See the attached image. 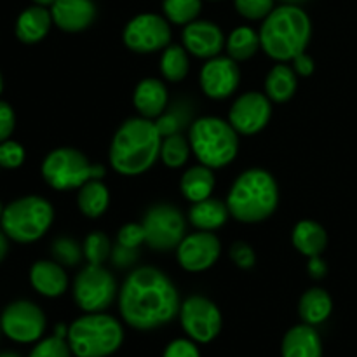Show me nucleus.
Segmentation results:
<instances>
[{"label": "nucleus", "instance_id": "nucleus-1", "mask_svg": "<svg viewBox=\"0 0 357 357\" xmlns=\"http://www.w3.org/2000/svg\"><path fill=\"white\" fill-rule=\"evenodd\" d=\"M180 295L173 281L155 267H139L119 291V310L135 330H157L180 314Z\"/></svg>", "mask_w": 357, "mask_h": 357}, {"label": "nucleus", "instance_id": "nucleus-2", "mask_svg": "<svg viewBox=\"0 0 357 357\" xmlns=\"http://www.w3.org/2000/svg\"><path fill=\"white\" fill-rule=\"evenodd\" d=\"M160 136L155 122L145 117L126 121L110 145V164L122 176L146 173L160 155Z\"/></svg>", "mask_w": 357, "mask_h": 357}, {"label": "nucleus", "instance_id": "nucleus-3", "mask_svg": "<svg viewBox=\"0 0 357 357\" xmlns=\"http://www.w3.org/2000/svg\"><path fill=\"white\" fill-rule=\"evenodd\" d=\"M312 37V23L300 6L282 3L264 20L260 28L261 49L279 63H288L305 52Z\"/></svg>", "mask_w": 357, "mask_h": 357}, {"label": "nucleus", "instance_id": "nucleus-4", "mask_svg": "<svg viewBox=\"0 0 357 357\" xmlns=\"http://www.w3.org/2000/svg\"><path fill=\"white\" fill-rule=\"evenodd\" d=\"M230 216L241 223H260L271 218L279 206L275 178L265 169H248L239 174L227 195Z\"/></svg>", "mask_w": 357, "mask_h": 357}, {"label": "nucleus", "instance_id": "nucleus-5", "mask_svg": "<svg viewBox=\"0 0 357 357\" xmlns=\"http://www.w3.org/2000/svg\"><path fill=\"white\" fill-rule=\"evenodd\" d=\"M188 142L199 162L211 169L229 166L239 152V132L220 117L195 119Z\"/></svg>", "mask_w": 357, "mask_h": 357}, {"label": "nucleus", "instance_id": "nucleus-6", "mask_svg": "<svg viewBox=\"0 0 357 357\" xmlns=\"http://www.w3.org/2000/svg\"><path fill=\"white\" fill-rule=\"evenodd\" d=\"M68 344L77 357H107L124 340V330L115 317L103 312H87L68 328Z\"/></svg>", "mask_w": 357, "mask_h": 357}, {"label": "nucleus", "instance_id": "nucleus-7", "mask_svg": "<svg viewBox=\"0 0 357 357\" xmlns=\"http://www.w3.org/2000/svg\"><path fill=\"white\" fill-rule=\"evenodd\" d=\"M54 220L51 202L38 195H26L3 208L0 225L9 239L30 244L47 234Z\"/></svg>", "mask_w": 357, "mask_h": 357}, {"label": "nucleus", "instance_id": "nucleus-8", "mask_svg": "<svg viewBox=\"0 0 357 357\" xmlns=\"http://www.w3.org/2000/svg\"><path fill=\"white\" fill-rule=\"evenodd\" d=\"M107 169L101 164H91L82 152L75 149H56L42 162V176L54 190H73L91 180H101Z\"/></svg>", "mask_w": 357, "mask_h": 357}, {"label": "nucleus", "instance_id": "nucleus-9", "mask_svg": "<svg viewBox=\"0 0 357 357\" xmlns=\"http://www.w3.org/2000/svg\"><path fill=\"white\" fill-rule=\"evenodd\" d=\"M117 296V282L103 265L87 264L73 282V300L84 312H103Z\"/></svg>", "mask_w": 357, "mask_h": 357}, {"label": "nucleus", "instance_id": "nucleus-10", "mask_svg": "<svg viewBox=\"0 0 357 357\" xmlns=\"http://www.w3.org/2000/svg\"><path fill=\"white\" fill-rule=\"evenodd\" d=\"M145 244L155 251L176 250L185 237V218L171 204H155L145 213L142 222Z\"/></svg>", "mask_w": 357, "mask_h": 357}, {"label": "nucleus", "instance_id": "nucleus-11", "mask_svg": "<svg viewBox=\"0 0 357 357\" xmlns=\"http://www.w3.org/2000/svg\"><path fill=\"white\" fill-rule=\"evenodd\" d=\"M122 38L126 47L139 54L164 51L171 44L169 21L160 14H138L126 24Z\"/></svg>", "mask_w": 357, "mask_h": 357}, {"label": "nucleus", "instance_id": "nucleus-12", "mask_svg": "<svg viewBox=\"0 0 357 357\" xmlns=\"http://www.w3.org/2000/svg\"><path fill=\"white\" fill-rule=\"evenodd\" d=\"M180 321L185 333L199 344L215 340L223 326L222 312L209 298L194 295L180 307Z\"/></svg>", "mask_w": 357, "mask_h": 357}, {"label": "nucleus", "instance_id": "nucleus-13", "mask_svg": "<svg viewBox=\"0 0 357 357\" xmlns=\"http://www.w3.org/2000/svg\"><path fill=\"white\" fill-rule=\"evenodd\" d=\"M0 328L7 338L17 344L37 342L45 331V316L38 305L28 300H16L3 309Z\"/></svg>", "mask_w": 357, "mask_h": 357}, {"label": "nucleus", "instance_id": "nucleus-14", "mask_svg": "<svg viewBox=\"0 0 357 357\" xmlns=\"http://www.w3.org/2000/svg\"><path fill=\"white\" fill-rule=\"evenodd\" d=\"M272 117V103L267 94L251 91L234 101L229 112V122L239 135L253 136L267 128Z\"/></svg>", "mask_w": 357, "mask_h": 357}, {"label": "nucleus", "instance_id": "nucleus-15", "mask_svg": "<svg viewBox=\"0 0 357 357\" xmlns=\"http://www.w3.org/2000/svg\"><path fill=\"white\" fill-rule=\"evenodd\" d=\"M222 253L220 239L213 232L197 230L195 234L185 236L176 248V258L181 268L187 272H204L218 261Z\"/></svg>", "mask_w": 357, "mask_h": 357}, {"label": "nucleus", "instance_id": "nucleus-16", "mask_svg": "<svg viewBox=\"0 0 357 357\" xmlns=\"http://www.w3.org/2000/svg\"><path fill=\"white\" fill-rule=\"evenodd\" d=\"M202 93L211 100H227L237 91L241 72L236 59L230 56H215L208 59L199 75Z\"/></svg>", "mask_w": 357, "mask_h": 357}, {"label": "nucleus", "instance_id": "nucleus-17", "mask_svg": "<svg viewBox=\"0 0 357 357\" xmlns=\"http://www.w3.org/2000/svg\"><path fill=\"white\" fill-rule=\"evenodd\" d=\"M225 35L213 21L195 20L183 30V47L195 58L211 59L225 47Z\"/></svg>", "mask_w": 357, "mask_h": 357}, {"label": "nucleus", "instance_id": "nucleus-18", "mask_svg": "<svg viewBox=\"0 0 357 357\" xmlns=\"http://www.w3.org/2000/svg\"><path fill=\"white\" fill-rule=\"evenodd\" d=\"M49 10L52 23L68 33H77L89 28L98 14L93 0H56Z\"/></svg>", "mask_w": 357, "mask_h": 357}, {"label": "nucleus", "instance_id": "nucleus-19", "mask_svg": "<svg viewBox=\"0 0 357 357\" xmlns=\"http://www.w3.org/2000/svg\"><path fill=\"white\" fill-rule=\"evenodd\" d=\"M30 282L38 295L56 298L68 288V275L56 260H38L30 268Z\"/></svg>", "mask_w": 357, "mask_h": 357}, {"label": "nucleus", "instance_id": "nucleus-20", "mask_svg": "<svg viewBox=\"0 0 357 357\" xmlns=\"http://www.w3.org/2000/svg\"><path fill=\"white\" fill-rule=\"evenodd\" d=\"M132 103L142 117L153 121L167 108L166 84L159 79H143L136 86Z\"/></svg>", "mask_w": 357, "mask_h": 357}, {"label": "nucleus", "instance_id": "nucleus-21", "mask_svg": "<svg viewBox=\"0 0 357 357\" xmlns=\"http://www.w3.org/2000/svg\"><path fill=\"white\" fill-rule=\"evenodd\" d=\"M51 26L52 16L47 7H26L16 20V37L23 44H37L47 37Z\"/></svg>", "mask_w": 357, "mask_h": 357}, {"label": "nucleus", "instance_id": "nucleus-22", "mask_svg": "<svg viewBox=\"0 0 357 357\" xmlns=\"http://www.w3.org/2000/svg\"><path fill=\"white\" fill-rule=\"evenodd\" d=\"M282 357H323L319 333L305 323L291 328L282 338Z\"/></svg>", "mask_w": 357, "mask_h": 357}, {"label": "nucleus", "instance_id": "nucleus-23", "mask_svg": "<svg viewBox=\"0 0 357 357\" xmlns=\"http://www.w3.org/2000/svg\"><path fill=\"white\" fill-rule=\"evenodd\" d=\"M230 211L227 202L218 201V199H204L201 202H194L188 211V220L197 230H206V232H215L222 229L229 220Z\"/></svg>", "mask_w": 357, "mask_h": 357}, {"label": "nucleus", "instance_id": "nucleus-24", "mask_svg": "<svg viewBox=\"0 0 357 357\" xmlns=\"http://www.w3.org/2000/svg\"><path fill=\"white\" fill-rule=\"evenodd\" d=\"M293 246L302 253L303 257L312 258L321 257L328 244V234L323 227L314 220H302L295 225L291 234Z\"/></svg>", "mask_w": 357, "mask_h": 357}, {"label": "nucleus", "instance_id": "nucleus-25", "mask_svg": "<svg viewBox=\"0 0 357 357\" xmlns=\"http://www.w3.org/2000/svg\"><path fill=\"white\" fill-rule=\"evenodd\" d=\"M215 174H213L211 167L204 166V164H199V166H192L190 169L185 171V174L181 176L180 188L181 194L185 195L187 201L201 202L204 199L211 197L213 190H215Z\"/></svg>", "mask_w": 357, "mask_h": 357}, {"label": "nucleus", "instance_id": "nucleus-26", "mask_svg": "<svg viewBox=\"0 0 357 357\" xmlns=\"http://www.w3.org/2000/svg\"><path fill=\"white\" fill-rule=\"evenodd\" d=\"M300 317L305 324L317 326L323 324L333 312V300L330 293L323 288H312L305 291L298 303Z\"/></svg>", "mask_w": 357, "mask_h": 357}, {"label": "nucleus", "instance_id": "nucleus-27", "mask_svg": "<svg viewBox=\"0 0 357 357\" xmlns=\"http://www.w3.org/2000/svg\"><path fill=\"white\" fill-rule=\"evenodd\" d=\"M296 86L298 80L295 70L286 63H278L265 80V94L274 103H286L295 96Z\"/></svg>", "mask_w": 357, "mask_h": 357}, {"label": "nucleus", "instance_id": "nucleus-28", "mask_svg": "<svg viewBox=\"0 0 357 357\" xmlns=\"http://www.w3.org/2000/svg\"><path fill=\"white\" fill-rule=\"evenodd\" d=\"M110 204V192L101 180H91L79 188L77 206L87 218H100Z\"/></svg>", "mask_w": 357, "mask_h": 357}, {"label": "nucleus", "instance_id": "nucleus-29", "mask_svg": "<svg viewBox=\"0 0 357 357\" xmlns=\"http://www.w3.org/2000/svg\"><path fill=\"white\" fill-rule=\"evenodd\" d=\"M192 117H194V105L185 100V98H181V100L174 101L169 108H166L155 119V126L159 129L160 136L166 138V136L171 135H180L190 124Z\"/></svg>", "mask_w": 357, "mask_h": 357}, {"label": "nucleus", "instance_id": "nucleus-30", "mask_svg": "<svg viewBox=\"0 0 357 357\" xmlns=\"http://www.w3.org/2000/svg\"><path fill=\"white\" fill-rule=\"evenodd\" d=\"M227 52L236 61H246V59L253 58L261 47L260 33L250 26H239L236 30L230 31L225 42Z\"/></svg>", "mask_w": 357, "mask_h": 357}, {"label": "nucleus", "instance_id": "nucleus-31", "mask_svg": "<svg viewBox=\"0 0 357 357\" xmlns=\"http://www.w3.org/2000/svg\"><path fill=\"white\" fill-rule=\"evenodd\" d=\"M190 61L188 51L181 45H167L160 56V73L167 82H181L187 77Z\"/></svg>", "mask_w": 357, "mask_h": 357}, {"label": "nucleus", "instance_id": "nucleus-32", "mask_svg": "<svg viewBox=\"0 0 357 357\" xmlns=\"http://www.w3.org/2000/svg\"><path fill=\"white\" fill-rule=\"evenodd\" d=\"M192 146L188 139H185L183 136L180 135H171L162 138V143H160V155L159 159L166 164L171 169H178V167L185 166L190 157Z\"/></svg>", "mask_w": 357, "mask_h": 357}, {"label": "nucleus", "instance_id": "nucleus-33", "mask_svg": "<svg viewBox=\"0 0 357 357\" xmlns=\"http://www.w3.org/2000/svg\"><path fill=\"white\" fill-rule=\"evenodd\" d=\"M202 0H162V13L169 23L183 24L195 21L201 14Z\"/></svg>", "mask_w": 357, "mask_h": 357}, {"label": "nucleus", "instance_id": "nucleus-34", "mask_svg": "<svg viewBox=\"0 0 357 357\" xmlns=\"http://www.w3.org/2000/svg\"><path fill=\"white\" fill-rule=\"evenodd\" d=\"M84 258L87 260V264L93 265H103L108 260V257H112V243L108 239L107 234L103 232H91L89 236L84 241Z\"/></svg>", "mask_w": 357, "mask_h": 357}, {"label": "nucleus", "instance_id": "nucleus-35", "mask_svg": "<svg viewBox=\"0 0 357 357\" xmlns=\"http://www.w3.org/2000/svg\"><path fill=\"white\" fill-rule=\"evenodd\" d=\"M51 253L52 258L58 264L66 265V267H73V265H77L82 260L84 248L75 239H72V237H58L52 243Z\"/></svg>", "mask_w": 357, "mask_h": 357}, {"label": "nucleus", "instance_id": "nucleus-36", "mask_svg": "<svg viewBox=\"0 0 357 357\" xmlns=\"http://www.w3.org/2000/svg\"><path fill=\"white\" fill-rule=\"evenodd\" d=\"M275 0H234L236 10L250 21H261L275 9Z\"/></svg>", "mask_w": 357, "mask_h": 357}, {"label": "nucleus", "instance_id": "nucleus-37", "mask_svg": "<svg viewBox=\"0 0 357 357\" xmlns=\"http://www.w3.org/2000/svg\"><path fill=\"white\" fill-rule=\"evenodd\" d=\"M28 357H72V349L65 338L54 335L38 342Z\"/></svg>", "mask_w": 357, "mask_h": 357}, {"label": "nucleus", "instance_id": "nucleus-38", "mask_svg": "<svg viewBox=\"0 0 357 357\" xmlns=\"http://www.w3.org/2000/svg\"><path fill=\"white\" fill-rule=\"evenodd\" d=\"M24 157H26V152L21 143L14 142V139H6L0 143V167L17 169L23 166Z\"/></svg>", "mask_w": 357, "mask_h": 357}, {"label": "nucleus", "instance_id": "nucleus-39", "mask_svg": "<svg viewBox=\"0 0 357 357\" xmlns=\"http://www.w3.org/2000/svg\"><path fill=\"white\" fill-rule=\"evenodd\" d=\"M117 244L139 250V246L145 244V229L142 223H126L124 227H121L117 234Z\"/></svg>", "mask_w": 357, "mask_h": 357}, {"label": "nucleus", "instance_id": "nucleus-40", "mask_svg": "<svg viewBox=\"0 0 357 357\" xmlns=\"http://www.w3.org/2000/svg\"><path fill=\"white\" fill-rule=\"evenodd\" d=\"M230 258H232L234 264L239 268H251L257 264V255H255L253 248L248 243H234L230 248Z\"/></svg>", "mask_w": 357, "mask_h": 357}, {"label": "nucleus", "instance_id": "nucleus-41", "mask_svg": "<svg viewBox=\"0 0 357 357\" xmlns=\"http://www.w3.org/2000/svg\"><path fill=\"white\" fill-rule=\"evenodd\" d=\"M164 357H201V354H199V349L194 344V340L178 338L167 345L166 351H164Z\"/></svg>", "mask_w": 357, "mask_h": 357}, {"label": "nucleus", "instance_id": "nucleus-42", "mask_svg": "<svg viewBox=\"0 0 357 357\" xmlns=\"http://www.w3.org/2000/svg\"><path fill=\"white\" fill-rule=\"evenodd\" d=\"M14 126H16V115L13 107L6 101H0V143L10 138Z\"/></svg>", "mask_w": 357, "mask_h": 357}, {"label": "nucleus", "instance_id": "nucleus-43", "mask_svg": "<svg viewBox=\"0 0 357 357\" xmlns=\"http://www.w3.org/2000/svg\"><path fill=\"white\" fill-rule=\"evenodd\" d=\"M138 257L139 251L136 248H126L121 246V244H115L114 250H112V260H114L115 267L119 268H128L131 265H135Z\"/></svg>", "mask_w": 357, "mask_h": 357}, {"label": "nucleus", "instance_id": "nucleus-44", "mask_svg": "<svg viewBox=\"0 0 357 357\" xmlns=\"http://www.w3.org/2000/svg\"><path fill=\"white\" fill-rule=\"evenodd\" d=\"M291 63H293L291 68L295 70L296 75L300 77H310L314 73V68H316L314 59L310 58L307 52H302V54H298L296 58H293Z\"/></svg>", "mask_w": 357, "mask_h": 357}, {"label": "nucleus", "instance_id": "nucleus-45", "mask_svg": "<svg viewBox=\"0 0 357 357\" xmlns=\"http://www.w3.org/2000/svg\"><path fill=\"white\" fill-rule=\"evenodd\" d=\"M307 271H309V274L312 275L314 279H323L324 275L328 274V265L321 257H312V258H309Z\"/></svg>", "mask_w": 357, "mask_h": 357}, {"label": "nucleus", "instance_id": "nucleus-46", "mask_svg": "<svg viewBox=\"0 0 357 357\" xmlns=\"http://www.w3.org/2000/svg\"><path fill=\"white\" fill-rule=\"evenodd\" d=\"M9 237L6 236L3 230H0V264L3 261V258L7 257V251H9Z\"/></svg>", "mask_w": 357, "mask_h": 357}, {"label": "nucleus", "instance_id": "nucleus-47", "mask_svg": "<svg viewBox=\"0 0 357 357\" xmlns=\"http://www.w3.org/2000/svg\"><path fill=\"white\" fill-rule=\"evenodd\" d=\"M35 6H42V7H51L56 0H31Z\"/></svg>", "mask_w": 357, "mask_h": 357}, {"label": "nucleus", "instance_id": "nucleus-48", "mask_svg": "<svg viewBox=\"0 0 357 357\" xmlns=\"http://www.w3.org/2000/svg\"><path fill=\"white\" fill-rule=\"evenodd\" d=\"M282 3H291V6H300V3L307 2V0H281Z\"/></svg>", "mask_w": 357, "mask_h": 357}, {"label": "nucleus", "instance_id": "nucleus-49", "mask_svg": "<svg viewBox=\"0 0 357 357\" xmlns=\"http://www.w3.org/2000/svg\"><path fill=\"white\" fill-rule=\"evenodd\" d=\"M0 357H20L17 354H14V352H2Z\"/></svg>", "mask_w": 357, "mask_h": 357}, {"label": "nucleus", "instance_id": "nucleus-50", "mask_svg": "<svg viewBox=\"0 0 357 357\" xmlns=\"http://www.w3.org/2000/svg\"><path fill=\"white\" fill-rule=\"evenodd\" d=\"M2 89H3V79H2V73H0V94H2Z\"/></svg>", "mask_w": 357, "mask_h": 357}, {"label": "nucleus", "instance_id": "nucleus-51", "mask_svg": "<svg viewBox=\"0 0 357 357\" xmlns=\"http://www.w3.org/2000/svg\"><path fill=\"white\" fill-rule=\"evenodd\" d=\"M2 215H3V206L2 202H0V220H2Z\"/></svg>", "mask_w": 357, "mask_h": 357}, {"label": "nucleus", "instance_id": "nucleus-52", "mask_svg": "<svg viewBox=\"0 0 357 357\" xmlns=\"http://www.w3.org/2000/svg\"><path fill=\"white\" fill-rule=\"evenodd\" d=\"M211 2H216V0H211Z\"/></svg>", "mask_w": 357, "mask_h": 357}, {"label": "nucleus", "instance_id": "nucleus-53", "mask_svg": "<svg viewBox=\"0 0 357 357\" xmlns=\"http://www.w3.org/2000/svg\"><path fill=\"white\" fill-rule=\"evenodd\" d=\"M0 331H2V328H0Z\"/></svg>", "mask_w": 357, "mask_h": 357}]
</instances>
